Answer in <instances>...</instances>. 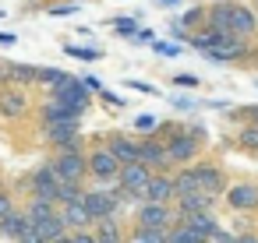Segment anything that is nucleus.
Wrapping results in <instances>:
<instances>
[{"label":"nucleus","instance_id":"nucleus-12","mask_svg":"<svg viewBox=\"0 0 258 243\" xmlns=\"http://www.w3.org/2000/svg\"><path fill=\"white\" fill-rule=\"evenodd\" d=\"M258 32V15L247 4H230V36L233 39H247Z\"/></svg>","mask_w":258,"mask_h":243},{"label":"nucleus","instance_id":"nucleus-31","mask_svg":"<svg viewBox=\"0 0 258 243\" xmlns=\"http://www.w3.org/2000/svg\"><path fill=\"white\" fill-rule=\"evenodd\" d=\"M15 208H18V204H15V194H11L8 187H0V218H8Z\"/></svg>","mask_w":258,"mask_h":243},{"label":"nucleus","instance_id":"nucleus-40","mask_svg":"<svg viewBox=\"0 0 258 243\" xmlns=\"http://www.w3.org/2000/svg\"><path fill=\"white\" fill-rule=\"evenodd\" d=\"M156 53H166V57H180V46H166V43H156Z\"/></svg>","mask_w":258,"mask_h":243},{"label":"nucleus","instance_id":"nucleus-2","mask_svg":"<svg viewBox=\"0 0 258 243\" xmlns=\"http://www.w3.org/2000/svg\"><path fill=\"white\" fill-rule=\"evenodd\" d=\"M46 169L53 173L57 183H82L85 187V180H89V173H85V152H57L46 162Z\"/></svg>","mask_w":258,"mask_h":243},{"label":"nucleus","instance_id":"nucleus-14","mask_svg":"<svg viewBox=\"0 0 258 243\" xmlns=\"http://www.w3.org/2000/svg\"><path fill=\"white\" fill-rule=\"evenodd\" d=\"M78 120H82V113H78V109L60 106V102H53V99H46V102L39 106V124H43V127H57V124H78Z\"/></svg>","mask_w":258,"mask_h":243},{"label":"nucleus","instance_id":"nucleus-42","mask_svg":"<svg viewBox=\"0 0 258 243\" xmlns=\"http://www.w3.org/2000/svg\"><path fill=\"white\" fill-rule=\"evenodd\" d=\"M18 243H43V239H39V236H36V229L29 225V229H25V232L18 236Z\"/></svg>","mask_w":258,"mask_h":243},{"label":"nucleus","instance_id":"nucleus-9","mask_svg":"<svg viewBox=\"0 0 258 243\" xmlns=\"http://www.w3.org/2000/svg\"><path fill=\"white\" fill-rule=\"evenodd\" d=\"M177 218H173V208L170 204H142L138 208V222H135V232H152V229H170Z\"/></svg>","mask_w":258,"mask_h":243},{"label":"nucleus","instance_id":"nucleus-8","mask_svg":"<svg viewBox=\"0 0 258 243\" xmlns=\"http://www.w3.org/2000/svg\"><path fill=\"white\" fill-rule=\"evenodd\" d=\"M138 162L149 173H173V162L166 159V148L156 138H138Z\"/></svg>","mask_w":258,"mask_h":243},{"label":"nucleus","instance_id":"nucleus-34","mask_svg":"<svg viewBox=\"0 0 258 243\" xmlns=\"http://www.w3.org/2000/svg\"><path fill=\"white\" fill-rule=\"evenodd\" d=\"M78 81H82L85 95H89V92H99V88H103V81H99V78H92V74H89V78H78Z\"/></svg>","mask_w":258,"mask_h":243},{"label":"nucleus","instance_id":"nucleus-11","mask_svg":"<svg viewBox=\"0 0 258 243\" xmlns=\"http://www.w3.org/2000/svg\"><path fill=\"white\" fill-rule=\"evenodd\" d=\"M25 183H29V197H39V201H46V204L57 208V180H53V173H50L46 166L32 169V173L25 176Z\"/></svg>","mask_w":258,"mask_h":243},{"label":"nucleus","instance_id":"nucleus-24","mask_svg":"<svg viewBox=\"0 0 258 243\" xmlns=\"http://www.w3.org/2000/svg\"><path fill=\"white\" fill-rule=\"evenodd\" d=\"M32 229H36V236H39L43 243H50V239H57V236H64V232H68V229H64V222H60V215H50V218L36 222Z\"/></svg>","mask_w":258,"mask_h":243},{"label":"nucleus","instance_id":"nucleus-41","mask_svg":"<svg viewBox=\"0 0 258 243\" xmlns=\"http://www.w3.org/2000/svg\"><path fill=\"white\" fill-rule=\"evenodd\" d=\"M156 116H138V131H156Z\"/></svg>","mask_w":258,"mask_h":243},{"label":"nucleus","instance_id":"nucleus-5","mask_svg":"<svg viewBox=\"0 0 258 243\" xmlns=\"http://www.w3.org/2000/svg\"><path fill=\"white\" fill-rule=\"evenodd\" d=\"M223 201L230 211H258V183L254 180H237V183H226L223 190Z\"/></svg>","mask_w":258,"mask_h":243},{"label":"nucleus","instance_id":"nucleus-7","mask_svg":"<svg viewBox=\"0 0 258 243\" xmlns=\"http://www.w3.org/2000/svg\"><path fill=\"white\" fill-rule=\"evenodd\" d=\"M50 99H53V102H60V106H71V109H78V113H85V109H89V95H85L82 81H78V78H71V74H64V78L50 88Z\"/></svg>","mask_w":258,"mask_h":243},{"label":"nucleus","instance_id":"nucleus-15","mask_svg":"<svg viewBox=\"0 0 258 243\" xmlns=\"http://www.w3.org/2000/svg\"><path fill=\"white\" fill-rule=\"evenodd\" d=\"M120 166H131V162H138V138H127V134H110L106 138V145H103Z\"/></svg>","mask_w":258,"mask_h":243},{"label":"nucleus","instance_id":"nucleus-47","mask_svg":"<svg viewBox=\"0 0 258 243\" xmlns=\"http://www.w3.org/2000/svg\"><path fill=\"white\" fill-rule=\"evenodd\" d=\"M254 15H258V0H254Z\"/></svg>","mask_w":258,"mask_h":243},{"label":"nucleus","instance_id":"nucleus-37","mask_svg":"<svg viewBox=\"0 0 258 243\" xmlns=\"http://www.w3.org/2000/svg\"><path fill=\"white\" fill-rule=\"evenodd\" d=\"M127 85H131L135 92H149V95H159V88H156V85H145V81H127Z\"/></svg>","mask_w":258,"mask_h":243},{"label":"nucleus","instance_id":"nucleus-13","mask_svg":"<svg viewBox=\"0 0 258 243\" xmlns=\"http://www.w3.org/2000/svg\"><path fill=\"white\" fill-rule=\"evenodd\" d=\"M173 201V183L170 173H152V180L142 190V204H170Z\"/></svg>","mask_w":258,"mask_h":243},{"label":"nucleus","instance_id":"nucleus-18","mask_svg":"<svg viewBox=\"0 0 258 243\" xmlns=\"http://www.w3.org/2000/svg\"><path fill=\"white\" fill-rule=\"evenodd\" d=\"M177 222H180L184 229H191V232H195V236H198L202 243H209V239H212V232L219 229V218H216L212 211H198V215H184V218H177Z\"/></svg>","mask_w":258,"mask_h":243},{"label":"nucleus","instance_id":"nucleus-36","mask_svg":"<svg viewBox=\"0 0 258 243\" xmlns=\"http://www.w3.org/2000/svg\"><path fill=\"white\" fill-rule=\"evenodd\" d=\"M230 243H258V232H237V236H230Z\"/></svg>","mask_w":258,"mask_h":243},{"label":"nucleus","instance_id":"nucleus-49","mask_svg":"<svg viewBox=\"0 0 258 243\" xmlns=\"http://www.w3.org/2000/svg\"><path fill=\"white\" fill-rule=\"evenodd\" d=\"M0 187H4V183H0Z\"/></svg>","mask_w":258,"mask_h":243},{"label":"nucleus","instance_id":"nucleus-1","mask_svg":"<svg viewBox=\"0 0 258 243\" xmlns=\"http://www.w3.org/2000/svg\"><path fill=\"white\" fill-rule=\"evenodd\" d=\"M85 173L96 180L99 190H113V187H117L120 162H117L106 148H92V152H85Z\"/></svg>","mask_w":258,"mask_h":243},{"label":"nucleus","instance_id":"nucleus-4","mask_svg":"<svg viewBox=\"0 0 258 243\" xmlns=\"http://www.w3.org/2000/svg\"><path fill=\"white\" fill-rule=\"evenodd\" d=\"M78 204H82V211L89 215V222H99V218L117 215V197H113V190H99V187L82 190Z\"/></svg>","mask_w":258,"mask_h":243},{"label":"nucleus","instance_id":"nucleus-27","mask_svg":"<svg viewBox=\"0 0 258 243\" xmlns=\"http://www.w3.org/2000/svg\"><path fill=\"white\" fill-rule=\"evenodd\" d=\"M163 243H202V239H198V236H195V232H191V229H184V225H180V222H173V225H170V232H166V239H163Z\"/></svg>","mask_w":258,"mask_h":243},{"label":"nucleus","instance_id":"nucleus-26","mask_svg":"<svg viewBox=\"0 0 258 243\" xmlns=\"http://www.w3.org/2000/svg\"><path fill=\"white\" fill-rule=\"evenodd\" d=\"M237 145H240L244 152H254V155H258V127H254V124H244L240 134H237Z\"/></svg>","mask_w":258,"mask_h":243},{"label":"nucleus","instance_id":"nucleus-29","mask_svg":"<svg viewBox=\"0 0 258 243\" xmlns=\"http://www.w3.org/2000/svg\"><path fill=\"white\" fill-rule=\"evenodd\" d=\"M113 32L124 36V39H135V36H138V22H135V18H117V22H113Z\"/></svg>","mask_w":258,"mask_h":243},{"label":"nucleus","instance_id":"nucleus-38","mask_svg":"<svg viewBox=\"0 0 258 243\" xmlns=\"http://www.w3.org/2000/svg\"><path fill=\"white\" fill-rule=\"evenodd\" d=\"M240 116H244L247 124H254V127H258V106H244V109H240Z\"/></svg>","mask_w":258,"mask_h":243},{"label":"nucleus","instance_id":"nucleus-39","mask_svg":"<svg viewBox=\"0 0 258 243\" xmlns=\"http://www.w3.org/2000/svg\"><path fill=\"white\" fill-rule=\"evenodd\" d=\"M78 11V4H57V8H50V15H75Z\"/></svg>","mask_w":258,"mask_h":243},{"label":"nucleus","instance_id":"nucleus-16","mask_svg":"<svg viewBox=\"0 0 258 243\" xmlns=\"http://www.w3.org/2000/svg\"><path fill=\"white\" fill-rule=\"evenodd\" d=\"M25 113H29V99H25L22 88H11V85L0 88V116L18 120V116H25Z\"/></svg>","mask_w":258,"mask_h":243},{"label":"nucleus","instance_id":"nucleus-25","mask_svg":"<svg viewBox=\"0 0 258 243\" xmlns=\"http://www.w3.org/2000/svg\"><path fill=\"white\" fill-rule=\"evenodd\" d=\"M82 183H57V208L60 204H75L78 197H82Z\"/></svg>","mask_w":258,"mask_h":243},{"label":"nucleus","instance_id":"nucleus-33","mask_svg":"<svg viewBox=\"0 0 258 243\" xmlns=\"http://www.w3.org/2000/svg\"><path fill=\"white\" fill-rule=\"evenodd\" d=\"M173 85H180V88H198V78H195V74H177Z\"/></svg>","mask_w":258,"mask_h":243},{"label":"nucleus","instance_id":"nucleus-19","mask_svg":"<svg viewBox=\"0 0 258 243\" xmlns=\"http://www.w3.org/2000/svg\"><path fill=\"white\" fill-rule=\"evenodd\" d=\"M92 236H96V243H124L120 218H117V215H110V218H99V222H92Z\"/></svg>","mask_w":258,"mask_h":243},{"label":"nucleus","instance_id":"nucleus-44","mask_svg":"<svg viewBox=\"0 0 258 243\" xmlns=\"http://www.w3.org/2000/svg\"><path fill=\"white\" fill-rule=\"evenodd\" d=\"M50 243H71V232H64V236H57V239H50Z\"/></svg>","mask_w":258,"mask_h":243},{"label":"nucleus","instance_id":"nucleus-32","mask_svg":"<svg viewBox=\"0 0 258 243\" xmlns=\"http://www.w3.org/2000/svg\"><path fill=\"white\" fill-rule=\"evenodd\" d=\"M198 22H205V8H191L177 25H180V29H187V25H198Z\"/></svg>","mask_w":258,"mask_h":243},{"label":"nucleus","instance_id":"nucleus-46","mask_svg":"<svg viewBox=\"0 0 258 243\" xmlns=\"http://www.w3.org/2000/svg\"><path fill=\"white\" fill-rule=\"evenodd\" d=\"M131 243H156V239H145V236H135Z\"/></svg>","mask_w":258,"mask_h":243},{"label":"nucleus","instance_id":"nucleus-21","mask_svg":"<svg viewBox=\"0 0 258 243\" xmlns=\"http://www.w3.org/2000/svg\"><path fill=\"white\" fill-rule=\"evenodd\" d=\"M22 215L29 218V225H36V222H43V218L57 215V208H53V204H46V201H39V197H25V204H22Z\"/></svg>","mask_w":258,"mask_h":243},{"label":"nucleus","instance_id":"nucleus-3","mask_svg":"<svg viewBox=\"0 0 258 243\" xmlns=\"http://www.w3.org/2000/svg\"><path fill=\"white\" fill-rule=\"evenodd\" d=\"M191 176H195V187L202 190V194H209V197H223V190H226V173H223V166L219 162H212V159H195L191 166Z\"/></svg>","mask_w":258,"mask_h":243},{"label":"nucleus","instance_id":"nucleus-23","mask_svg":"<svg viewBox=\"0 0 258 243\" xmlns=\"http://www.w3.org/2000/svg\"><path fill=\"white\" fill-rule=\"evenodd\" d=\"M36 71L32 64H8V85L11 88H22V85H36Z\"/></svg>","mask_w":258,"mask_h":243},{"label":"nucleus","instance_id":"nucleus-20","mask_svg":"<svg viewBox=\"0 0 258 243\" xmlns=\"http://www.w3.org/2000/svg\"><path fill=\"white\" fill-rule=\"evenodd\" d=\"M57 215H60V222H64V229H68V232H82V229H89V225H92L78 201H75V204H60V208H57Z\"/></svg>","mask_w":258,"mask_h":243},{"label":"nucleus","instance_id":"nucleus-6","mask_svg":"<svg viewBox=\"0 0 258 243\" xmlns=\"http://www.w3.org/2000/svg\"><path fill=\"white\" fill-rule=\"evenodd\" d=\"M163 148H166V159H170L173 169H177V166H191V162L198 159L202 141H195L187 131H180V134H170V138L163 141Z\"/></svg>","mask_w":258,"mask_h":243},{"label":"nucleus","instance_id":"nucleus-28","mask_svg":"<svg viewBox=\"0 0 258 243\" xmlns=\"http://www.w3.org/2000/svg\"><path fill=\"white\" fill-rule=\"evenodd\" d=\"M64 53L78 57V60H99L103 57V50H96V46H64Z\"/></svg>","mask_w":258,"mask_h":243},{"label":"nucleus","instance_id":"nucleus-43","mask_svg":"<svg viewBox=\"0 0 258 243\" xmlns=\"http://www.w3.org/2000/svg\"><path fill=\"white\" fill-rule=\"evenodd\" d=\"M0 46H15V36H11V32H4V36H0Z\"/></svg>","mask_w":258,"mask_h":243},{"label":"nucleus","instance_id":"nucleus-48","mask_svg":"<svg viewBox=\"0 0 258 243\" xmlns=\"http://www.w3.org/2000/svg\"><path fill=\"white\" fill-rule=\"evenodd\" d=\"M254 88H258V78H254Z\"/></svg>","mask_w":258,"mask_h":243},{"label":"nucleus","instance_id":"nucleus-35","mask_svg":"<svg viewBox=\"0 0 258 243\" xmlns=\"http://www.w3.org/2000/svg\"><path fill=\"white\" fill-rule=\"evenodd\" d=\"M71 243H96L92 229H82V232H71Z\"/></svg>","mask_w":258,"mask_h":243},{"label":"nucleus","instance_id":"nucleus-17","mask_svg":"<svg viewBox=\"0 0 258 243\" xmlns=\"http://www.w3.org/2000/svg\"><path fill=\"white\" fill-rule=\"evenodd\" d=\"M173 204H177V211H173V218H184V215H198V211H212V208H216V197H209V194H202V190H195V194H184V197H173Z\"/></svg>","mask_w":258,"mask_h":243},{"label":"nucleus","instance_id":"nucleus-22","mask_svg":"<svg viewBox=\"0 0 258 243\" xmlns=\"http://www.w3.org/2000/svg\"><path fill=\"white\" fill-rule=\"evenodd\" d=\"M29 229V218L22 215V208H15L8 218H0V236H8V239H15L18 243V236Z\"/></svg>","mask_w":258,"mask_h":243},{"label":"nucleus","instance_id":"nucleus-45","mask_svg":"<svg viewBox=\"0 0 258 243\" xmlns=\"http://www.w3.org/2000/svg\"><path fill=\"white\" fill-rule=\"evenodd\" d=\"M156 4H163V8H173V4H180V0H156Z\"/></svg>","mask_w":258,"mask_h":243},{"label":"nucleus","instance_id":"nucleus-30","mask_svg":"<svg viewBox=\"0 0 258 243\" xmlns=\"http://www.w3.org/2000/svg\"><path fill=\"white\" fill-rule=\"evenodd\" d=\"M60 78H64V71H57V67H39V71H36V85H50V88H53Z\"/></svg>","mask_w":258,"mask_h":243},{"label":"nucleus","instance_id":"nucleus-10","mask_svg":"<svg viewBox=\"0 0 258 243\" xmlns=\"http://www.w3.org/2000/svg\"><path fill=\"white\" fill-rule=\"evenodd\" d=\"M247 53H251L247 39H233V36H219V39L205 50V57H209V60H216V64H226V60H244Z\"/></svg>","mask_w":258,"mask_h":243}]
</instances>
